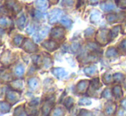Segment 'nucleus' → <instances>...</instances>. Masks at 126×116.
I'll use <instances>...</instances> for the list:
<instances>
[{
  "label": "nucleus",
  "mask_w": 126,
  "mask_h": 116,
  "mask_svg": "<svg viewBox=\"0 0 126 116\" xmlns=\"http://www.w3.org/2000/svg\"><path fill=\"white\" fill-rule=\"evenodd\" d=\"M13 55L10 50H4L0 57V62L4 66H9L13 62Z\"/></svg>",
  "instance_id": "nucleus-1"
},
{
  "label": "nucleus",
  "mask_w": 126,
  "mask_h": 116,
  "mask_svg": "<svg viewBox=\"0 0 126 116\" xmlns=\"http://www.w3.org/2000/svg\"><path fill=\"white\" fill-rule=\"evenodd\" d=\"M63 15V10L60 9H54L50 12L49 15V22L51 24L56 23L57 22L59 21L61 16Z\"/></svg>",
  "instance_id": "nucleus-2"
},
{
  "label": "nucleus",
  "mask_w": 126,
  "mask_h": 116,
  "mask_svg": "<svg viewBox=\"0 0 126 116\" xmlns=\"http://www.w3.org/2000/svg\"><path fill=\"white\" fill-rule=\"evenodd\" d=\"M23 49L25 51L28 52V53H34V52H36L38 50L37 45L29 38H26L25 39L23 44Z\"/></svg>",
  "instance_id": "nucleus-3"
},
{
  "label": "nucleus",
  "mask_w": 126,
  "mask_h": 116,
  "mask_svg": "<svg viewBox=\"0 0 126 116\" xmlns=\"http://www.w3.org/2000/svg\"><path fill=\"white\" fill-rule=\"evenodd\" d=\"M64 34H65L64 29L60 27H54L51 32V37L53 39H56V40L62 39V38L64 37Z\"/></svg>",
  "instance_id": "nucleus-4"
},
{
  "label": "nucleus",
  "mask_w": 126,
  "mask_h": 116,
  "mask_svg": "<svg viewBox=\"0 0 126 116\" xmlns=\"http://www.w3.org/2000/svg\"><path fill=\"white\" fill-rule=\"evenodd\" d=\"M107 38H108V35H107V30H105V29H100V31L98 32L97 33V41L100 44V45H106L107 43Z\"/></svg>",
  "instance_id": "nucleus-5"
},
{
  "label": "nucleus",
  "mask_w": 126,
  "mask_h": 116,
  "mask_svg": "<svg viewBox=\"0 0 126 116\" xmlns=\"http://www.w3.org/2000/svg\"><path fill=\"white\" fill-rule=\"evenodd\" d=\"M49 31V27H45L44 28H42L41 30H40L39 33H37L36 34L33 35V39H34L35 42H40L45 38L47 35Z\"/></svg>",
  "instance_id": "nucleus-6"
},
{
  "label": "nucleus",
  "mask_w": 126,
  "mask_h": 116,
  "mask_svg": "<svg viewBox=\"0 0 126 116\" xmlns=\"http://www.w3.org/2000/svg\"><path fill=\"white\" fill-rule=\"evenodd\" d=\"M5 5L8 9L11 10H14L16 12H18L21 10V5L18 4L15 0H7V2L5 3Z\"/></svg>",
  "instance_id": "nucleus-7"
},
{
  "label": "nucleus",
  "mask_w": 126,
  "mask_h": 116,
  "mask_svg": "<svg viewBox=\"0 0 126 116\" xmlns=\"http://www.w3.org/2000/svg\"><path fill=\"white\" fill-rule=\"evenodd\" d=\"M42 46L44 48H46L47 50H50V51H53L58 48V44L56 42L52 41V40H47L42 43Z\"/></svg>",
  "instance_id": "nucleus-8"
},
{
  "label": "nucleus",
  "mask_w": 126,
  "mask_h": 116,
  "mask_svg": "<svg viewBox=\"0 0 126 116\" xmlns=\"http://www.w3.org/2000/svg\"><path fill=\"white\" fill-rule=\"evenodd\" d=\"M19 94L15 91H9L6 95V100L8 102H10V103H16L17 102V100L19 99Z\"/></svg>",
  "instance_id": "nucleus-9"
},
{
  "label": "nucleus",
  "mask_w": 126,
  "mask_h": 116,
  "mask_svg": "<svg viewBox=\"0 0 126 116\" xmlns=\"http://www.w3.org/2000/svg\"><path fill=\"white\" fill-rule=\"evenodd\" d=\"M52 73L58 79L64 78V77H66L67 74H68V73H67V72L62 68H53V69H52Z\"/></svg>",
  "instance_id": "nucleus-10"
},
{
  "label": "nucleus",
  "mask_w": 126,
  "mask_h": 116,
  "mask_svg": "<svg viewBox=\"0 0 126 116\" xmlns=\"http://www.w3.org/2000/svg\"><path fill=\"white\" fill-rule=\"evenodd\" d=\"M35 6L40 10H46L49 7L48 0H37L35 2Z\"/></svg>",
  "instance_id": "nucleus-11"
},
{
  "label": "nucleus",
  "mask_w": 126,
  "mask_h": 116,
  "mask_svg": "<svg viewBox=\"0 0 126 116\" xmlns=\"http://www.w3.org/2000/svg\"><path fill=\"white\" fill-rule=\"evenodd\" d=\"M53 106V102L52 101H47L45 103V104L42 107V112H43L44 115H47L50 113L51 108Z\"/></svg>",
  "instance_id": "nucleus-12"
},
{
  "label": "nucleus",
  "mask_w": 126,
  "mask_h": 116,
  "mask_svg": "<svg viewBox=\"0 0 126 116\" xmlns=\"http://www.w3.org/2000/svg\"><path fill=\"white\" fill-rule=\"evenodd\" d=\"M39 85H40V81H39V80L37 78L33 77V78H31L28 80V86L33 91L36 90L39 87Z\"/></svg>",
  "instance_id": "nucleus-13"
},
{
  "label": "nucleus",
  "mask_w": 126,
  "mask_h": 116,
  "mask_svg": "<svg viewBox=\"0 0 126 116\" xmlns=\"http://www.w3.org/2000/svg\"><path fill=\"white\" fill-rule=\"evenodd\" d=\"M10 85L12 86V88L15 90H17V91H22L23 89V82L22 80H14L10 83Z\"/></svg>",
  "instance_id": "nucleus-14"
},
{
  "label": "nucleus",
  "mask_w": 126,
  "mask_h": 116,
  "mask_svg": "<svg viewBox=\"0 0 126 116\" xmlns=\"http://www.w3.org/2000/svg\"><path fill=\"white\" fill-rule=\"evenodd\" d=\"M101 18V14L98 10H94L91 13V15H90V21L94 23H96L100 21V19Z\"/></svg>",
  "instance_id": "nucleus-15"
},
{
  "label": "nucleus",
  "mask_w": 126,
  "mask_h": 116,
  "mask_svg": "<svg viewBox=\"0 0 126 116\" xmlns=\"http://www.w3.org/2000/svg\"><path fill=\"white\" fill-rule=\"evenodd\" d=\"M26 21H27V18H26L25 15H22L18 19H17V21H16L17 27H18L20 29H23L24 27H25Z\"/></svg>",
  "instance_id": "nucleus-16"
},
{
  "label": "nucleus",
  "mask_w": 126,
  "mask_h": 116,
  "mask_svg": "<svg viewBox=\"0 0 126 116\" xmlns=\"http://www.w3.org/2000/svg\"><path fill=\"white\" fill-rule=\"evenodd\" d=\"M88 85V81H87V80H81L77 85V87H76L77 88V91L79 92H83V91H86Z\"/></svg>",
  "instance_id": "nucleus-17"
},
{
  "label": "nucleus",
  "mask_w": 126,
  "mask_h": 116,
  "mask_svg": "<svg viewBox=\"0 0 126 116\" xmlns=\"http://www.w3.org/2000/svg\"><path fill=\"white\" fill-rule=\"evenodd\" d=\"M100 8L105 11H111L115 9V6L111 3H102L100 4Z\"/></svg>",
  "instance_id": "nucleus-18"
},
{
  "label": "nucleus",
  "mask_w": 126,
  "mask_h": 116,
  "mask_svg": "<svg viewBox=\"0 0 126 116\" xmlns=\"http://www.w3.org/2000/svg\"><path fill=\"white\" fill-rule=\"evenodd\" d=\"M120 29H121V27H119V26H117V27H114L112 29H111V31L110 32V39H113V38H115L118 35V33H119L120 32Z\"/></svg>",
  "instance_id": "nucleus-19"
},
{
  "label": "nucleus",
  "mask_w": 126,
  "mask_h": 116,
  "mask_svg": "<svg viewBox=\"0 0 126 116\" xmlns=\"http://www.w3.org/2000/svg\"><path fill=\"white\" fill-rule=\"evenodd\" d=\"M14 115H15V116H28V115H27V113L25 111V109H24L22 106L17 107V108L15 109Z\"/></svg>",
  "instance_id": "nucleus-20"
},
{
  "label": "nucleus",
  "mask_w": 126,
  "mask_h": 116,
  "mask_svg": "<svg viewBox=\"0 0 126 116\" xmlns=\"http://www.w3.org/2000/svg\"><path fill=\"white\" fill-rule=\"evenodd\" d=\"M10 110V105L5 102H0V111L2 113H8Z\"/></svg>",
  "instance_id": "nucleus-21"
},
{
  "label": "nucleus",
  "mask_w": 126,
  "mask_h": 116,
  "mask_svg": "<svg viewBox=\"0 0 126 116\" xmlns=\"http://www.w3.org/2000/svg\"><path fill=\"white\" fill-rule=\"evenodd\" d=\"M24 40V38L22 36V35H16L15 37H14L13 38V43L15 45H16V46H21L22 44V42H23Z\"/></svg>",
  "instance_id": "nucleus-22"
},
{
  "label": "nucleus",
  "mask_w": 126,
  "mask_h": 116,
  "mask_svg": "<svg viewBox=\"0 0 126 116\" xmlns=\"http://www.w3.org/2000/svg\"><path fill=\"white\" fill-rule=\"evenodd\" d=\"M97 71V68L95 66H90L88 67V68H84V73H86L87 75H93L96 73Z\"/></svg>",
  "instance_id": "nucleus-23"
},
{
  "label": "nucleus",
  "mask_w": 126,
  "mask_h": 116,
  "mask_svg": "<svg viewBox=\"0 0 126 116\" xmlns=\"http://www.w3.org/2000/svg\"><path fill=\"white\" fill-rule=\"evenodd\" d=\"M60 22L62 23V25H63L65 27H67V28H69V27H70V26H71L72 24V22L71 20H70V18H68V17H63V18L61 19V21H60Z\"/></svg>",
  "instance_id": "nucleus-24"
},
{
  "label": "nucleus",
  "mask_w": 126,
  "mask_h": 116,
  "mask_svg": "<svg viewBox=\"0 0 126 116\" xmlns=\"http://www.w3.org/2000/svg\"><path fill=\"white\" fill-rule=\"evenodd\" d=\"M43 62H44V68H49L52 65V61H51V57H49L48 56H46L44 57Z\"/></svg>",
  "instance_id": "nucleus-25"
},
{
  "label": "nucleus",
  "mask_w": 126,
  "mask_h": 116,
  "mask_svg": "<svg viewBox=\"0 0 126 116\" xmlns=\"http://www.w3.org/2000/svg\"><path fill=\"white\" fill-rule=\"evenodd\" d=\"M15 73L17 76H22L24 73V67L22 65H18L15 68Z\"/></svg>",
  "instance_id": "nucleus-26"
},
{
  "label": "nucleus",
  "mask_w": 126,
  "mask_h": 116,
  "mask_svg": "<svg viewBox=\"0 0 126 116\" xmlns=\"http://www.w3.org/2000/svg\"><path fill=\"white\" fill-rule=\"evenodd\" d=\"M118 52L117 50H115V48H109L106 51V57H116Z\"/></svg>",
  "instance_id": "nucleus-27"
},
{
  "label": "nucleus",
  "mask_w": 126,
  "mask_h": 116,
  "mask_svg": "<svg viewBox=\"0 0 126 116\" xmlns=\"http://www.w3.org/2000/svg\"><path fill=\"white\" fill-rule=\"evenodd\" d=\"M118 16L116 14H109V15L106 16V20L109 22H115L116 21H118Z\"/></svg>",
  "instance_id": "nucleus-28"
},
{
  "label": "nucleus",
  "mask_w": 126,
  "mask_h": 116,
  "mask_svg": "<svg viewBox=\"0 0 126 116\" xmlns=\"http://www.w3.org/2000/svg\"><path fill=\"white\" fill-rule=\"evenodd\" d=\"M63 115H64V112L60 108H56L52 113V116H63Z\"/></svg>",
  "instance_id": "nucleus-29"
},
{
  "label": "nucleus",
  "mask_w": 126,
  "mask_h": 116,
  "mask_svg": "<svg viewBox=\"0 0 126 116\" xmlns=\"http://www.w3.org/2000/svg\"><path fill=\"white\" fill-rule=\"evenodd\" d=\"M113 94L117 96V97H119L120 96L122 95V91H121V88L119 86H115L113 88Z\"/></svg>",
  "instance_id": "nucleus-30"
},
{
  "label": "nucleus",
  "mask_w": 126,
  "mask_h": 116,
  "mask_svg": "<svg viewBox=\"0 0 126 116\" xmlns=\"http://www.w3.org/2000/svg\"><path fill=\"white\" fill-rule=\"evenodd\" d=\"M35 30H36V27H35L34 25H32L31 24V25H29L28 27H27L26 31L28 34H33V33L35 32Z\"/></svg>",
  "instance_id": "nucleus-31"
},
{
  "label": "nucleus",
  "mask_w": 126,
  "mask_h": 116,
  "mask_svg": "<svg viewBox=\"0 0 126 116\" xmlns=\"http://www.w3.org/2000/svg\"><path fill=\"white\" fill-rule=\"evenodd\" d=\"M73 103H74V102H73V99H72L71 97H68V98H67V99L64 101V105H65V106H66L68 108H70V107H71L72 105H73Z\"/></svg>",
  "instance_id": "nucleus-32"
},
{
  "label": "nucleus",
  "mask_w": 126,
  "mask_h": 116,
  "mask_svg": "<svg viewBox=\"0 0 126 116\" xmlns=\"http://www.w3.org/2000/svg\"><path fill=\"white\" fill-rule=\"evenodd\" d=\"M79 104L81 105H89L91 104V100L88 98H81L79 101Z\"/></svg>",
  "instance_id": "nucleus-33"
},
{
  "label": "nucleus",
  "mask_w": 126,
  "mask_h": 116,
  "mask_svg": "<svg viewBox=\"0 0 126 116\" xmlns=\"http://www.w3.org/2000/svg\"><path fill=\"white\" fill-rule=\"evenodd\" d=\"M116 3L119 8L124 9L126 7V0H116Z\"/></svg>",
  "instance_id": "nucleus-34"
},
{
  "label": "nucleus",
  "mask_w": 126,
  "mask_h": 116,
  "mask_svg": "<svg viewBox=\"0 0 126 116\" xmlns=\"http://www.w3.org/2000/svg\"><path fill=\"white\" fill-rule=\"evenodd\" d=\"M1 79L4 81H8V80H11V75L8 73H4L1 75Z\"/></svg>",
  "instance_id": "nucleus-35"
},
{
  "label": "nucleus",
  "mask_w": 126,
  "mask_h": 116,
  "mask_svg": "<svg viewBox=\"0 0 126 116\" xmlns=\"http://www.w3.org/2000/svg\"><path fill=\"white\" fill-rule=\"evenodd\" d=\"M113 78H114V80L116 81H122L124 80V75L120 73H115Z\"/></svg>",
  "instance_id": "nucleus-36"
},
{
  "label": "nucleus",
  "mask_w": 126,
  "mask_h": 116,
  "mask_svg": "<svg viewBox=\"0 0 126 116\" xmlns=\"http://www.w3.org/2000/svg\"><path fill=\"white\" fill-rule=\"evenodd\" d=\"M33 61L35 65H40L41 63V58H40V56H33Z\"/></svg>",
  "instance_id": "nucleus-37"
},
{
  "label": "nucleus",
  "mask_w": 126,
  "mask_h": 116,
  "mask_svg": "<svg viewBox=\"0 0 126 116\" xmlns=\"http://www.w3.org/2000/svg\"><path fill=\"white\" fill-rule=\"evenodd\" d=\"M114 110H115V107H114V105H110V106H108L107 108H106V114L107 115H111V114L114 112Z\"/></svg>",
  "instance_id": "nucleus-38"
},
{
  "label": "nucleus",
  "mask_w": 126,
  "mask_h": 116,
  "mask_svg": "<svg viewBox=\"0 0 126 116\" xmlns=\"http://www.w3.org/2000/svg\"><path fill=\"white\" fill-rule=\"evenodd\" d=\"M8 23H9V22L6 18H4V17L0 18V26H2V27H7Z\"/></svg>",
  "instance_id": "nucleus-39"
},
{
  "label": "nucleus",
  "mask_w": 126,
  "mask_h": 116,
  "mask_svg": "<svg viewBox=\"0 0 126 116\" xmlns=\"http://www.w3.org/2000/svg\"><path fill=\"white\" fill-rule=\"evenodd\" d=\"M88 48H89L90 50H99V47H98V45H97L96 44L88 43Z\"/></svg>",
  "instance_id": "nucleus-40"
},
{
  "label": "nucleus",
  "mask_w": 126,
  "mask_h": 116,
  "mask_svg": "<svg viewBox=\"0 0 126 116\" xmlns=\"http://www.w3.org/2000/svg\"><path fill=\"white\" fill-rule=\"evenodd\" d=\"M91 85L94 88V89H98L99 86H100V85H99V79H94V80H93V81H92V83H91Z\"/></svg>",
  "instance_id": "nucleus-41"
},
{
  "label": "nucleus",
  "mask_w": 126,
  "mask_h": 116,
  "mask_svg": "<svg viewBox=\"0 0 126 116\" xmlns=\"http://www.w3.org/2000/svg\"><path fill=\"white\" fill-rule=\"evenodd\" d=\"M104 81L106 82V84L110 83L111 81V75H110L109 73H106V74L104 75Z\"/></svg>",
  "instance_id": "nucleus-42"
},
{
  "label": "nucleus",
  "mask_w": 126,
  "mask_h": 116,
  "mask_svg": "<svg viewBox=\"0 0 126 116\" xmlns=\"http://www.w3.org/2000/svg\"><path fill=\"white\" fill-rule=\"evenodd\" d=\"M94 32V28H92V27H88V28L85 31V35H86L87 37H89V36H91V35L93 34Z\"/></svg>",
  "instance_id": "nucleus-43"
},
{
  "label": "nucleus",
  "mask_w": 126,
  "mask_h": 116,
  "mask_svg": "<svg viewBox=\"0 0 126 116\" xmlns=\"http://www.w3.org/2000/svg\"><path fill=\"white\" fill-rule=\"evenodd\" d=\"M103 96H104V97H106V98H111V91H110V90L109 89L105 90V91L103 92Z\"/></svg>",
  "instance_id": "nucleus-44"
},
{
  "label": "nucleus",
  "mask_w": 126,
  "mask_h": 116,
  "mask_svg": "<svg viewBox=\"0 0 126 116\" xmlns=\"http://www.w3.org/2000/svg\"><path fill=\"white\" fill-rule=\"evenodd\" d=\"M80 116H94V115L93 114L87 111V110H81V113H80Z\"/></svg>",
  "instance_id": "nucleus-45"
},
{
  "label": "nucleus",
  "mask_w": 126,
  "mask_h": 116,
  "mask_svg": "<svg viewBox=\"0 0 126 116\" xmlns=\"http://www.w3.org/2000/svg\"><path fill=\"white\" fill-rule=\"evenodd\" d=\"M119 48H120V50H124V51H126V39L123 40V41L120 43Z\"/></svg>",
  "instance_id": "nucleus-46"
},
{
  "label": "nucleus",
  "mask_w": 126,
  "mask_h": 116,
  "mask_svg": "<svg viewBox=\"0 0 126 116\" xmlns=\"http://www.w3.org/2000/svg\"><path fill=\"white\" fill-rule=\"evenodd\" d=\"M74 3V0H63V3L66 5H72Z\"/></svg>",
  "instance_id": "nucleus-47"
},
{
  "label": "nucleus",
  "mask_w": 126,
  "mask_h": 116,
  "mask_svg": "<svg viewBox=\"0 0 126 116\" xmlns=\"http://www.w3.org/2000/svg\"><path fill=\"white\" fill-rule=\"evenodd\" d=\"M35 18L36 19H40L42 17V14L40 11H35V15H34Z\"/></svg>",
  "instance_id": "nucleus-48"
},
{
  "label": "nucleus",
  "mask_w": 126,
  "mask_h": 116,
  "mask_svg": "<svg viewBox=\"0 0 126 116\" xmlns=\"http://www.w3.org/2000/svg\"><path fill=\"white\" fill-rule=\"evenodd\" d=\"M78 48H79V45L77 43H75L72 45V49H73L74 51H76V50H78Z\"/></svg>",
  "instance_id": "nucleus-49"
},
{
  "label": "nucleus",
  "mask_w": 126,
  "mask_h": 116,
  "mask_svg": "<svg viewBox=\"0 0 126 116\" xmlns=\"http://www.w3.org/2000/svg\"><path fill=\"white\" fill-rule=\"evenodd\" d=\"M122 106H123L124 108H125V109H126V99H125L123 102H122Z\"/></svg>",
  "instance_id": "nucleus-50"
},
{
  "label": "nucleus",
  "mask_w": 126,
  "mask_h": 116,
  "mask_svg": "<svg viewBox=\"0 0 126 116\" xmlns=\"http://www.w3.org/2000/svg\"><path fill=\"white\" fill-rule=\"evenodd\" d=\"M51 3H52V4H56V3H58V0H50Z\"/></svg>",
  "instance_id": "nucleus-51"
},
{
  "label": "nucleus",
  "mask_w": 126,
  "mask_h": 116,
  "mask_svg": "<svg viewBox=\"0 0 126 116\" xmlns=\"http://www.w3.org/2000/svg\"><path fill=\"white\" fill-rule=\"evenodd\" d=\"M90 2H91V3L94 4V3H96L97 2H98V0H90Z\"/></svg>",
  "instance_id": "nucleus-52"
},
{
  "label": "nucleus",
  "mask_w": 126,
  "mask_h": 116,
  "mask_svg": "<svg viewBox=\"0 0 126 116\" xmlns=\"http://www.w3.org/2000/svg\"><path fill=\"white\" fill-rule=\"evenodd\" d=\"M3 33H4V31H3V29L0 28V35H3Z\"/></svg>",
  "instance_id": "nucleus-53"
},
{
  "label": "nucleus",
  "mask_w": 126,
  "mask_h": 116,
  "mask_svg": "<svg viewBox=\"0 0 126 116\" xmlns=\"http://www.w3.org/2000/svg\"><path fill=\"white\" fill-rule=\"evenodd\" d=\"M0 45H1V41H0Z\"/></svg>",
  "instance_id": "nucleus-54"
}]
</instances>
